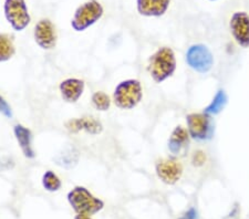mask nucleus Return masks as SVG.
<instances>
[{
  "mask_svg": "<svg viewBox=\"0 0 249 219\" xmlns=\"http://www.w3.org/2000/svg\"><path fill=\"white\" fill-rule=\"evenodd\" d=\"M91 101L95 109L98 111H101V112H104V111H107L110 109L111 100L109 95L102 92V91H98V92H95L92 95Z\"/></svg>",
  "mask_w": 249,
  "mask_h": 219,
  "instance_id": "19",
  "label": "nucleus"
},
{
  "mask_svg": "<svg viewBox=\"0 0 249 219\" xmlns=\"http://www.w3.org/2000/svg\"><path fill=\"white\" fill-rule=\"evenodd\" d=\"M138 11L146 17H160L166 13L171 0H136Z\"/></svg>",
  "mask_w": 249,
  "mask_h": 219,
  "instance_id": "12",
  "label": "nucleus"
},
{
  "mask_svg": "<svg viewBox=\"0 0 249 219\" xmlns=\"http://www.w3.org/2000/svg\"><path fill=\"white\" fill-rule=\"evenodd\" d=\"M35 41L43 50H51L57 45V31L49 19H42L35 27Z\"/></svg>",
  "mask_w": 249,
  "mask_h": 219,
  "instance_id": "8",
  "label": "nucleus"
},
{
  "mask_svg": "<svg viewBox=\"0 0 249 219\" xmlns=\"http://www.w3.org/2000/svg\"><path fill=\"white\" fill-rule=\"evenodd\" d=\"M67 129L72 133H77L79 131H86L90 134H100L103 131V126L98 119L94 118H74L67 122Z\"/></svg>",
  "mask_w": 249,
  "mask_h": 219,
  "instance_id": "13",
  "label": "nucleus"
},
{
  "mask_svg": "<svg viewBox=\"0 0 249 219\" xmlns=\"http://www.w3.org/2000/svg\"><path fill=\"white\" fill-rule=\"evenodd\" d=\"M15 136L17 138V142L21 149L23 155L27 158H34L35 157V151L32 149L31 145V132L21 124H18L15 126L14 129Z\"/></svg>",
  "mask_w": 249,
  "mask_h": 219,
  "instance_id": "14",
  "label": "nucleus"
},
{
  "mask_svg": "<svg viewBox=\"0 0 249 219\" xmlns=\"http://www.w3.org/2000/svg\"><path fill=\"white\" fill-rule=\"evenodd\" d=\"M232 35L239 46L249 47V17L245 13H236L231 19Z\"/></svg>",
  "mask_w": 249,
  "mask_h": 219,
  "instance_id": "10",
  "label": "nucleus"
},
{
  "mask_svg": "<svg viewBox=\"0 0 249 219\" xmlns=\"http://www.w3.org/2000/svg\"><path fill=\"white\" fill-rule=\"evenodd\" d=\"M188 144V132L182 126L175 127L170 139L168 149L173 154H179Z\"/></svg>",
  "mask_w": 249,
  "mask_h": 219,
  "instance_id": "15",
  "label": "nucleus"
},
{
  "mask_svg": "<svg viewBox=\"0 0 249 219\" xmlns=\"http://www.w3.org/2000/svg\"><path fill=\"white\" fill-rule=\"evenodd\" d=\"M74 219H92L90 216H86V215H77Z\"/></svg>",
  "mask_w": 249,
  "mask_h": 219,
  "instance_id": "22",
  "label": "nucleus"
},
{
  "mask_svg": "<svg viewBox=\"0 0 249 219\" xmlns=\"http://www.w3.org/2000/svg\"><path fill=\"white\" fill-rule=\"evenodd\" d=\"M68 202L77 215H86V216H92L101 212L104 207V202L93 196L83 186H75L73 189L70 190L68 194Z\"/></svg>",
  "mask_w": 249,
  "mask_h": 219,
  "instance_id": "2",
  "label": "nucleus"
},
{
  "mask_svg": "<svg viewBox=\"0 0 249 219\" xmlns=\"http://www.w3.org/2000/svg\"><path fill=\"white\" fill-rule=\"evenodd\" d=\"M183 167L175 159H162L156 164V174L163 183L174 185L182 176Z\"/></svg>",
  "mask_w": 249,
  "mask_h": 219,
  "instance_id": "9",
  "label": "nucleus"
},
{
  "mask_svg": "<svg viewBox=\"0 0 249 219\" xmlns=\"http://www.w3.org/2000/svg\"><path fill=\"white\" fill-rule=\"evenodd\" d=\"M176 70V59L171 48H160L152 55L148 65L151 77L156 83L165 81Z\"/></svg>",
  "mask_w": 249,
  "mask_h": 219,
  "instance_id": "1",
  "label": "nucleus"
},
{
  "mask_svg": "<svg viewBox=\"0 0 249 219\" xmlns=\"http://www.w3.org/2000/svg\"><path fill=\"white\" fill-rule=\"evenodd\" d=\"M16 53L13 39L6 34H0V62H6Z\"/></svg>",
  "mask_w": 249,
  "mask_h": 219,
  "instance_id": "16",
  "label": "nucleus"
},
{
  "mask_svg": "<svg viewBox=\"0 0 249 219\" xmlns=\"http://www.w3.org/2000/svg\"><path fill=\"white\" fill-rule=\"evenodd\" d=\"M42 186L43 188L50 193L58 192L61 188V181L52 170H48L42 176Z\"/></svg>",
  "mask_w": 249,
  "mask_h": 219,
  "instance_id": "18",
  "label": "nucleus"
},
{
  "mask_svg": "<svg viewBox=\"0 0 249 219\" xmlns=\"http://www.w3.org/2000/svg\"><path fill=\"white\" fill-rule=\"evenodd\" d=\"M103 7L96 0H90L80 6L73 15L71 27L73 30L81 33L98 22L103 16Z\"/></svg>",
  "mask_w": 249,
  "mask_h": 219,
  "instance_id": "4",
  "label": "nucleus"
},
{
  "mask_svg": "<svg viewBox=\"0 0 249 219\" xmlns=\"http://www.w3.org/2000/svg\"><path fill=\"white\" fill-rule=\"evenodd\" d=\"M188 133L191 136L199 141L210 139L214 133V124L207 113H192L186 118Z\"/></svg>",
  "mask_w": 249,
  "mask_h": 219,
  "instance_id": "6",
  "label": "nucleus"
},
{
  "mask_svg": "<svg viewBox=\"0 0 249 219\" xmlns=\"http://www.w3.org/2000/svg\"><path fill=\"white\" fill-rule=\"evenodd\" d=\"M179 219H198L197 218V212L194 208H191L187 213L183 215Z\"/></svg>",
  "mask_w": 249,
  "mask_h": 219,
  "instance_id": "21",
  "label": "nucleus"
},
{
  "mask_svg": "<svg viewBox=\"0 0 249 219\" xmlns=\"http://www.w3.org/2000/svg\"><path fill=\"white\" fill-rule=\"evenodd\" d=\"M186 62L193 70L200 73H206L212 69L213 54L207 47L203 45L192 46L186 52Z\"/></svg>",
  "mask_w": 249,
  "mask_h": 219,
  "instance_id": "7",
  "label": "nucleus"
},
{
  "mask_svg": "<svg viewBox=\"0 0 249 219\" xmlns=\"http://www.w3.org/2000/svg\"><path fill=\"white\" fill-rule=\"evenodd\" d=\"M227 104V95L225 91L220 90L216 93L214 100L212 103L205 109V113L207 114H218L220 111L224 110V107Z\"/></svg>",
  "mask_w": 249,
  "mask_h": 219,
  "instance_id": "17",
  "label": "nucleus"
},
{
  "mask_svg": "<svg viewBox=\"0 0 249 219\" xmlns=\"http://www.w3.org/2000/svg\"><path fill=\"white\" fill-rule=\"evenodd\" d=\"M0 113L5 115L6 118L13 117V111H11L10 105L8 104V102L0 95Z\"/></svg>",
  "mask_w": 249,
  "mask_h": 219,
  "instance_id": "20",
  "label": "nucleus"
},
{
  "mask_svg": "<svg viewBox=\"0 0 249 219\" xmlns=\"http://www.w3.org/2000/svg\"><path fill=\"white\" fill-rule=\"evenodd\" d=\"M143 97V90L138 80H125L116 85L113 100L115 105L122 110H131L139 104Z\"/></svg>",
  "mask_w": 249,
  "mask_h": 219,
  "instance_id": "3",
  "label": "nucleus"
},
{
  "mask_svg": "<svg viewBox=\"0 0 249 219\" xmlns=\"http://www.w3.org/2000/svg\"><path fill=\"white\" fill-rule=\"evenodd\" d=\"M60 94L68 103H75L79 101L84 92V82L80 79L70 78L60 83Z\"/></svg>",
  "mask_w": 249,
  "mask_h": 219,
  "instance_id": "11",
  "label": "nucleus"
},
{
  "mask_svg": "<svg viewBox=\"0 0 249 219\" xmlns=\"http://www.w3.org/2000/svg\"><path fill=\"white\" fill-rule=\"evenodd\" d=\"M3 11L7 21L16 31L25 30L30 23V15L25 0H6Z\"/></svg>",
  "mask_w": 249,
  "mask_h": 219,
  "instance_id": "5",
  "label": "nucleus"
}]
</instances>
